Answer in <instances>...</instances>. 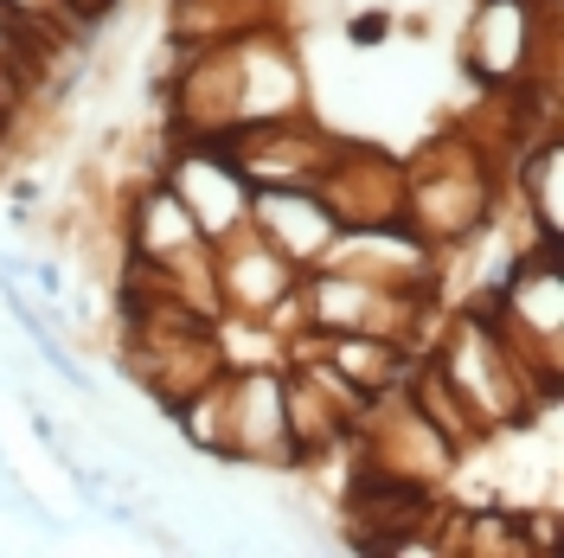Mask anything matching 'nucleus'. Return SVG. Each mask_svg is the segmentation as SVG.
<instances>
[{
	"label": "nucleus",
	"mask_w": 564,
	"mask_h": 558,
	"mask_svg": "<svg viewBox=\"0 0 564 558\" xmlns=\"http://www.w3.org/2000/svg\"><path fill=\"white\" fill-rule=\"evenodd\" d=\"M423 360L443 373V385L468 405V418L488 437H513L520 423H539L545 405H558V385H545L520 353L507 347V334L488 321L481 302L456 309V321L443 328L436 347H423Z\"/></svg>",
	"instance_id": "1"
},
{
	"label": "nucleus",
	"mask_w": 564,
	"mask_h": 558,
	"mask_svg": "<svg viewBox=\"0 0 564 558\" xmlns=\"http://www.w3.org/2000/svg\"><path fill=\"white\" fill-rule=\"evenodd\" d=\"M558 20L564 0H468L456 33L462 77L558 109Z\"/></svg>",
	"instance_id": "2"
},
{
	"label": "nucleus",
	"mask_w": 564,
	"mask_h": 558,
	"mask_svg": "<svg viewBox=\"0 0 564 558\" xmlns=\"http://www.w3.org/2000/svg\"><path fill=\"white\" fill-rule=\"evenodd\" d=\"M500 186L507 168L468 129H436L417 154H404V225L443 257L500 212Z\"/></svg>",
	"instance_id": "3"
},
{
	"label": "nucleus",
	"mask_w": 564,
	"mask_h": 558,
	"mask_svg": "<svg viewBox=\"0 0 564 558\" xmlns=\"http://www.w3.org/2000/svg\"><path fill=\"white\" fill-rule=\"evenodd\" d=\"M436 314V296L417 289H386L340 270V264H315L295 282V341H340V334H379V341H404L423 353V328Z\"/></svg>",
	"instance_id": "4"
},
{
	"label": "nucleus",
	"mask_w": 564,
	"mask_h": 558,
	"mask_svg": "<svg viewBox=\"0 0 564 558\" xmlns=\"http://www.w3.org/2000/svg\"><path fill=\"white\" fill-rule=\"evenodd\" d=\"M488 321L507 334V347L527 360L545 385H564V264L558 245H520L481 296Z\"/></svg>",
	"instance_id": "5"
},
{
	"label": "nucleus",
	"mask_w": 564,
	"mask_h": 558,
	"mask_svg": "<svg viewBox=\"0 0 564 558\" xmlns=\"http://www.w3.org/2000/svg\"><path fill=\"white\" fill-rule=\"evenodd\" d=\"M161 180L180 193V206L193 212V225H199V238L212 250L231 245L238 232H250V180L225 154V141H180L174 136L167 161H161Z\"/></svg>",
	"instance_id": "6"
},
{
	"label": "nucleus",
	"mask_w": 564,
	"mask_h": 558,
	"mask_svg": "<svg viewBox=\"0 0 564 558\" xmlns=\"http://www.w3.org/2000/svg\"><path fill=\"white\" fill-rule=\"evenodd\" d=\"M347 141V129H327L308 116H289V122H250L225 136V154L245 168L250 186H315L334 161V148Z\"/></svg>",
	"instance_id": "7"
},
{
	"label": "nucleus",
	"mask_w": 564,
	"mask_h": 558,
	"mask_svg": "<svg viewBox=\"0 0 564 558\" xmlns=\"http://www.w3.org/2000/svg\"><path fill=\"white\" fill-rule=\"evenodd\" d=\"M315 193L340 218V232L391 225V218H404V154H391V148H379L366 136H347L334 148L327 174L315 180Z\"/></svg>",
	"instance_id": "8"
},
{
	"label": "nucleus",
	"mask_w": 564,
	"mask_h": 558,
	"mask_svg": "<svg viewBox=\"0 0 564 558\" xmlns=\"http://www.w3.org/2000/svg\"><path fill=\"white\" fill-rule=\"evenodd\" d=\"M218 257V302L231 321H257V328H276V321H295V282L302 270L276 257L257 232H238L231 245L212 250Z\"/></svg>",
	"instance_id": "9"
},
{
	"label": "nucleus",
	"mask_w": 564,
	"mask_h": 558,
	"mask_svg": "<svg viewBox=\"0 0 564 558\" xmlns=\"http://www.w3.org/2000/svg\"><path fill=\"white\" fill-rule=\"evenodd\" d=\"M321 264H340V270H352V277H366V282H386V289H417V296H436V289H443L436 250L423 245L404 218L340 232L334 250H327Z\"/></svg>",
	"instance_id": "10"
},
{
	"label": "nucleus",
	"mask_w": 564,
	"mask_h": 558,
	"mask_svg": "<svg viewBox=\"0 0 564 558\" xmlns=\"http://www.w3.org/2000/svg\"><path fill=\"white\" fill-rule=\"evenodd\" d=\"M250 232L295 270H315L340 238V218L315 186H250Z\"/></svg>",
	"instance_id": "11"
},
{
	"label": "nucleus",
	"mask_w": 564,
	"mask_h": 558,
	"mask_svg": "<svg viewBox=\"0 0 564 558\" xmlns=\"http://www.w3.org/2000/svg\"><path fill=\"white\" fill-rule=\"evenodd\" d=\"M507 186H513V206H520L532 238L539 245H564V141H558V129L532 136L507 161Z\"/></svg>",
	"instance_id": "12"
},
{
	"label": "nucleus",
	"mask_w": 564,
	"mask_h": 558,
	"mask_svg": "<svg viewBox=\"0 0 564 558\" xmlns=\"http://www.w3.org/2000/svg\"><path fill=\"white\" fill-rule=\"evenodd\" d=\"M65 7L77 13V20H84V26H90V33H97L109 13H116V7H129V0H65Z\"/></svg>",
	"instance_id": "13"
},
{
	"label": "nucleus",
	"mask_w": 564,
	"mask_h": 558,
	"mask_svg": "<svg viewBox=\"0 0 564 558\" xmlns=\"http://www.w3.org/2000/svg\"><path fill=\"white\" fill-rule=\"evenodd\" d=\"M0 7H7L13 20H45V13H58L65 0H0Z\"/></svg>",
	"instance_id": "14"
},
{
	"label": "nucleus",
	"mask_w": 564,
	"mask_h": 558,
	"mask_svg": "<svg viewBox=\"0 0 564 558\" xmlns=\"http://www.w3.org/2000/svg\"><path fill=\"white\" fill-rule=\"evenodd\" d=\"M13 52H20V20L0 7V65H13Z\"/></svg>",
	"instance_id": "15"
},
{
	"label": "nucleus",
	"mask_w": 564,
	"mask_h": 558,
	"mask_svg": "<svg viewBox=\"0 0 564 558\" xmlns=\"http://www.w3.org/2000/svg\"><path fill=\"white\" fill-rule=\"evenodd\" d=\"M250 7H270V13H276V0H250Z\"/></svg>",
	"instance_id": "16"
},
{
	"label": "nucleus",
	"mask_w": 564,
	"mask_h": 558,
	"mask_svg": "<svg viewBox=\"0 0 564 558\" xmlns=\"http://www.w3.org/2000/svg\"><path fill=\"white\" fill-rule=\"evenodd\" d=\"M0 122H7V116H0Z\"/></svg>",
	"instance_id": "17"
}]
</instances>
